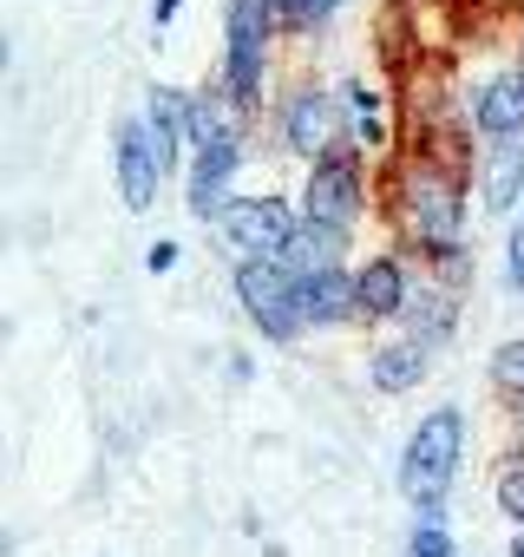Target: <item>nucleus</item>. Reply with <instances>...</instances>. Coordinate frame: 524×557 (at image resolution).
Wrapping results in <instances>:
<instances>
[{
    "instance_id": "f257e3e1",
    "label": "nucleus",
    "mask_w": 524,
    "mask_h": 557,
    "mask_svg": "<svg viewBox=\"0 0 524 557\" xmlns=\"http://www.w3.org/2000/svg\"><path fill=\"white\" fill-rule=\"evenodd\" d=\"M380 197V216L394 223L400 249L426 256V249H446V243H465V164L452 151H433V145H400L394 164L380 171L374 184Z\"/></svg>"
},
{
    "instance_id": "f03ea898",
    "label": "nucleus",
    "mask_w": 524,
    "mask_h": 557,
    "mask_svg": "<svg viewBox=\"0 0 524 557\" xmlns=\"http://www.w3.org/2000/svg\"><path fill=\"white\" fill-rule=\"evenodd\" d=\"M459 459H465V407H433L420 413V426L400 446V492L413 511L446 505V492L459 485Z\"/></svg>"
},
{
    "instance_id": "7ed1b4c3",
    "label": "nucleus",
    "mask_w": 524,
    "mask_h": 557,
    "mask_svg": "<svg viewBox=\"0 0 524 557\" xmlns=\"http://www.w3.org/2000/svg\"><path fill=\"white\" fill-rule=\"evenodd\" d=\"M283 40V14H276V0H229V14H223V86L262 112V99H270V53Z\"/></svg>"
},
{
    "instance_id": "20e7f679",
    "label": "nucleus",
    "mask_w": 524,
    "mask_h": 557,
    "mask_svg": "<svg viewBox=\"0 0 524 557\" xmlns=\"http://www.w3.org/2000/svg\"><path fill=\"white\" fill-rule=\"evenodd\" d=\"M229 283H236L242 315L270 335V342L309 335V322H302V283H296V269H289L283 256H242V262L229 269Z\"/></svg>"
},
{
    "instance_id": "39448f33",
    "label": "nucleus",
    "mask_w": 524,
    "mask_h": 557,
    "mask_svg": "<svg viewBox=\"0 0 524 557\" xmlns=\"http://www.w3.org/2000/svg\"><path fill=\"white\" fill-rule=\"evenodd\" d=\"M367 151L348 138V145H335L328 158H315L309 164V177H302V216H315V223H335V230H354L361 216H367Z\"/></svg>"
},
{
    "instance_id": "423d86ee",
    "label": "nucleus",
    "mask_w": 524,
    "mask_h": 557,
    "mask_svg": "<svg viewBox=\"0 0 524 557\" xmlns=\"http://www.w3.org/2000/svg\"><path fill=\"white\" fill-rule=\"evenodd\" d=\"M276 132H283V151H296V158H328L335 145H348L354 138V119L341 112V99L328 92V86H315V79H296L289 92H283V106H276Z\"/></svg>"
},
{
    "instance_id": "0eeeda50",
    "label": "nucleus",
    "mask_w": 524,
    "mask_h": 557,
    "mask_svg": "<svg viewBox=\"0 0 524 557\" xmlns=\"http://www.w3.org/2000/svg\"><path fill=\"white\" fill-rule=\"evenodd\" d=\"M216 230H223V243L236 249V262H242V256H289V243H296V230H302V210H296L289 197H276V190H255V197H236Z\"/></svg>"
},
{
    "instance_id": "6e6552de",
    "label": "nucleus",
    "mask_w": 524,
    "mask_h": 557,
    "mask_svg": "<svg viewBox=\"0 0 524 557\" xmlns=\"http://www.w3.org/2000/svg\"><path fill=\"white\" fill-rule=\"evenodd\" d=\"M249 125H255V112L223 86V73H216L203 92H190V151H210V145H249Z\"/></svg>"
},
{
    "instance_id": "1a4fd4ad",
    "label": "nucleus",
    "mask_w": 524,
    "mask_h": 557,
    "mask_svg": "<svg viewBox=\"0 0 524 557\" xmlns=\"http://www.w3.org/2000/svg\"><path fill=\"white\" fill-rule=\"evenodd\" d=\"M112 171H118V197L125 210H151L158 203V184H164V164L145 138V119H118V145H112Z\"/></svg>"
},
{
    "instance_id": "9d476101",
    "label": "nucleus",
    "mask_w": 524,
    "mask_h": 557,
    "mask_svg": "<svg viewBox=\"0 0 524 557\" xmlns=\"http://www.w3.org/2000/svg\"><path fill=\"white\" fill-rule=\"evenodd\" d=\"M242 158H249V145H210V151H197V158H190L184 210H190L197 223H223V210L236 203V197H229V177L242 171Z\"/></svg>"
},
{
    "instance_id": "9b49d317",
    "label": "nucleus",
    "mask_w": 524,
    "mask_h": 557,
    "mask_svg": "<svg viewBox=\"0 0 524 557\" xmlns=\"http://www.w3.org/2000/svg\"><path fill=\"white\" fill-rule=\"evenodd\" d=\"M354 289H361V322H400V309L413 296V269L400 249H380L354 269Z\"/></svg>"
},
{
    "instance_id": "f8f14e48",
    "label": "nucleus",
    "mask_w": 524,
    "mask_h": 557,
    "mask_svg": "<svg viewBox=\"0 0 524 557\" xmlns=\"http://www.w3.org/2000/svg\"><path fill=\"white\" fill-rule=\"evenodd\" d=\"M465 125H472L485 145H491V138H524V79H517V66L491 73V79L472 92Z\"/></svg>"
},
{
    "instance_id": "ddd939ff",
    "label": "nucleus",
    "mask_w": 524,
    "mask_h": 557,
    "mask_svg": "<svg viewBox=\"0 0 524 557\" xmlns=\"http://www.w3.org/2000/svg\"><path fill=\"white\" fill-rule=\"evenodd\" d=\"M138 119H145V138H151L164 177H171V171L184 164V145H190V92H177V86H151Z\"/></svg>"
},
{
    "instance_id": "4468645a",
    "label": "nucleus",
    "mask_w": 524,
    "mask_h": 557,
    "mask_svg": "<svg viewBox=\"0 0 524 557\" xmlns=\"http://www.w3.org/2000/svg\"><path fill=\"white\" fill-rule=\"evenodd\" d=\"M452 329H459V296H452V289H439L433 275H420L413 296H407V309H400V335H407V342H420V348L433 355V348H446V342H452Z\"/></svg>"
},
{
    "instance_id": "2eb2a0df",
    "label": "nucleus",
    "mask_w": 524,
    "mask_h": 557,
    "mask_svg": "<svg viewBox=\"0 0 524 557\" xmlns=\"http://www.w3.org/2000/svg\"><path fill=\"white\" fill-rule=\"evenodd\" d=\"M478 197L485 216H511L524 203V138H491L478 158Z\"/></svg>"
},
{
    "instance_id": "dca6fc26",
    "label": "nucleus",
    "mask_w": 524,
    "mask_h": 557,
    "mask_svg": "<svg viewBox=\"0 0 524 557\" xmlns=\"http://www.w3.org/2000/svg\"><path fill=\"white\" fill-rule=\"evenodd\" d=\"M348 249H354V230L302 216V230H296V243H289L283 262L296 269V283H315V275H328V269H348Z\"/></svg>"
},
{
    "instance_id": "f3484780",
    "label": "nucleus",
    "mask_w": 524,
    "mask_h": 557,
    "mask_svg": "<svg viewBox=\"0 0 524 557\" xmlns=\"http://www.w3.org/2000/svg\"><path fill=\"white\" fill-rule=\"evenodd\" d=\"M302 322L309 329H348V322H361L354 269H328V275H315V283H302Z\"/></svg>"
},
{
    "instance_id": "a211bd4d",
    "label": "nucleus",
    "mask_w": 524,
    "mask_h": 557,
    "mask_svg": "<svg viewBox=\"0 0 524 557\" xmlns=\"http://www.w3.org/2000/svg\"><path fill=\"white\" fill-rule=\"evenodd\" d=\"M426 374H433V355H426L420 342H407V335L367 348V387H374V394H413Z\"/></svg>"
},
{
    "instance_id": "6ab92c4d",
    "label": "nucleus",
    "mask_w": 524,
    "mask_h": 557,
    "mask_svg": "<svg viewBox=\"0 0 524 557\" xmlns=\"http://www.w3.org/2000/svg\"><path fill=\"white\" fill-rule=\"evenodd\" d=\"M485 374H491V394L498 400H524V335L498 342L491 361H485Z\"/></svg>"
},
{
    "instance_id": "aec40b11",
    "label": "nucleus",
    "mask_w": 524,
    "mask_h": 557,
    "mask_svg": "<svg viewBox=\"0 0 524 557\" xmlns=\"http://www.w3.org/2000/svg\"><path fill=\"white\" fill-rule=\"evenodd\" d=\"M420 262H426V275H433V283H439V289H452V296H459V289L472 283V275H478V262H472V249H465V243H446V249H426Z\"/></svg>"
},
{
    "instance_id": "412c9836",
    "label": "nucleus",
    "mask_w": 524,
    "mask_h": 557,
    "mask_svg": "<svg viewBox=\"0 0 524 557\" xmlns=\"http://www.w3.org/2000/svg\"><path fill=\"white\" fill-rule=\"evenodd\" d=\"M335 99H341V112H348L354 125H374V112L387 106V92H380V86H367V79H341V86H335Z\"/></svg>"
},
{
    "instance_id": "4be33fe9",
    "label": "nucleus",
    "mask_w": 524,
    "mask_h": 557,
    "mask_svg": "<svg viewBox=\"0 0 524 557\" xmlns=\"http://www.w3.org/2000/svg\"><path fill=\"white\" fill-rule=\"evenodd\" d=\"M400 557H465V550L452 544V531H446V524H413Z\"/></svg>"
},
{
    "instance_id": "5701e85b",
    "label": "nucleus",
    "mask_w": 524,
    "mask_h": 557,
    "mask_svg": "<svg viewBox=\"0 0 524 557\" xmlns=\"http://www.w3.org/2000/svg\"><path fill=\"white\" fill-rule=\"evenodd\" d=\"M491 498H498V511L524 531V466H498V479H491Z\"/></svg>"
},
{
    "instance_id": "b1692460",
    "label": "nucleus",
    "mask_w": 524,
    "mask_h": 557,
    "mask_svg": "<svg viewBox=\"0 0 524 557\" xmlns=\"http://www.w3.org/2000/svg\"><path fill=\"white\" fill-rule=\"evenodd\" d=\"M504 459L524 466V400H504Z\"/></svg>"
},
{
    "instance_id": "393cba45",
    "label": "nucleus",
    "mask_w": 524,
    "mask_h": 557,
    "mask_svg": "<svg viewBox=\"0 0 524 557\" xmlns=\"http://www.w3.org/2000/svg\"><path fill=\"white\" fill-rule=\"evenodd\" d=\"M504 275H511V289L524 296V216H517L511 236H504Z\"/></svg>"
},
{
    "instance_id": "a878e982",
    "label": "nucleus",
    "mask_w": 524,
    "mask_h": 557,
    "mask_svg": "<svg viewBox=\"0 0 524 557\" xmlns=\"http://www.w3.org/2000/svg\"><path fill=\"white\" fill-rule=\"evenodd\" d=\"M145 269H151V275H171V269H177V243H171V236H158V243L145 249Z\"/></svg>"
},
{
    "instance_id": "bb28decb",
    "label": "nucleus",
    "mask_w": 524,
    "mask_h": 557,
    "mask_svg": "<svg viewBox=\"0 0 524 557\" xmlns=\"http://www.w3.org/2000/svg\"><path fill=\"white\" fill-rule=\"evenodd\" d=\"M177 21V0H151V27H171Z\"/></svg>"
},
{
    "instance_id": "cd10ccee",
    "label": "nucleus",
    "mask_w": 524,
    "mask_h": 557,
    "mask_svg": "<svg viewBox=\"0 0 524 557\" xmlns=\"http://www.w3.org/2000/svg\"><path fill=\"white\" fill-rule=\"evenodd\" d=\"M504 557H524V531H517V537H511V550H504Z\"/></svg>"
}]
</instances>
